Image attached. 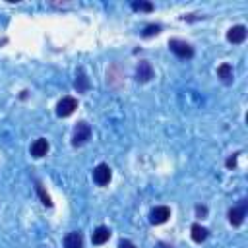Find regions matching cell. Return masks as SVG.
I'll return each instance as SVG.
<instances>
[{
  "mask_svg": "<svg viewBox=\"0 0 248 248\" xmlns=\"http://www.w3.org/2000/svg\"><path fill=\"white\" fill-rule=\"evenodd\" d=\"M76 108H78V99L66 95V97H62V99L58 101V105H56V114H58L60 118H66V116H70Z\"/></svg>",
  "mask_w": 248,
  "mask_h": 248,
  "instance_id": "obj_1",
  "label": "cell"
},
{
  "mask_svg": "<svg viewBox=\"0 0 248 248\" xmlns=\"http://www.w3.org/2000/svg\"><path fill=\"white\" fill-rule=\"evenodd\" d=\"M91 138V126L87 122H78V126L74 128V136H72V143L78 147V145H83L87 140Z\"/></svg>",
  "mask_w": 248,
  "mask_h": 248,
  "instance_id": "obj_2",
  "label": "cell"
},
{
  "mask_svg": "<svg viewBox=\"0 0 248 248\" xmlns=\"http://www.w3.org/2000/svg\"><path fill=\"white\" fill-rule=\"evenodd\" d=\"M169 46H170V50H172L178 58H192V56H194V48H192L186 41L170 39V41H169Z\"/></svg>",
  "mask_w": 248,
  "mask_h": 248,
  "instance_id": "obj_3",
  "label": "cell"
},
{
  "mask_svg": "<svg viewBox=\"0 0 248 248\" xmlns=\"http://www.w3.org/2000/svg\"><path fill=\"white\" fill-rule=\"evenodd\" d=\"M246 207H248V202L242 200L238 205H234V207L229 209V221H231V225H234V227L242 225V221L246 217Z\"/></svg>",
  "mask_w": 248,
  "mask_h": 248,
  "instance_id": "obj_4",
  "label": "cell"
},
{
  "mask_svg": "<svg viewBox=\"0 0 248 248\" xmlns=\"http://www.w3.org/2000/svg\"><path fill=\"white\" fill-rule=\"evenodd\" d=\"M110 176H112L110 167L105 165V163H101V165H97V167L93 169V180H95L99 186H107V184L110 182Z\"/></svg>",
  "mask_w": 248,
  "mask_h": 248,
  "instance_id": "obj_5",
  "label": "cell"
},
{
  "mask_svg": "<svg viewBox=\"0 0 248 248\" xmlns=\"http://www.w3.org/2000/svg\"><path fill=\"white\" fill-rule=\"evenodd\" d=\"M169 217H170V207H167V205H157L149 213V221L153 225H163L169 221Z\"/></svg>",
  "mask_w": 248,
  "mask_h": 248,
  "instance_id": "obj_6",
  "label": "cell"
},
{
  "mask_svg": "<svg viewBox=\"0 0 248 248\" xmlns=\"http://www.w3.org/2000/svg\"><path fill=\"white\" fill-rule=\"evenodd\" d=\"M151 78H153V68H151V64H149L147 60H141V62L138 64V68H136V79L141 81V83H145V81H149Z\"/></svg>",
  "mask_w": 248,
  "mask_h": 248,
  "instance_id": "obj_7",
  "label": "cell"
},
{
  "mask_svg": "<svg viewBox=\"0 0 248 248\" xmlns=\"http://www.w3.org/2000/svg\"><path fill=\"white\" fill-rule=\"evenodd\" d=\"M227 39H229L231 43H234V45H240V43L246 39V27H244V25H234V27H231L229 33H227Z\"/></svg>",
  "mask_w": 248,
  "mask_h": 248,
  "instance_id": "obj_8",
  "label": "cell"
},
{
  "mask_svg": "<svg viewBox=\"0 0 248 248\" xmlns=\"http://www.w3.org/2000/svg\"><path fill=\"white\" fill-rule=\"evenodd\" d=\"M48 153V141L45 140V138H39V140H35L33 143H31V155L33 157H45Z\"/></svg>",
  "mask_w": 248,
  "mask_h": 248,
  "instance_id": "obj_9",
  "label": "cell"
},
{
  "mask_svg": "<svg viewBox=\"0 0 248 248\" xmlns=\"http://www.w3.org/2000/svg\"><path fill=\"white\" fill-rule=\"evenodd\" d=\"M108 238H110V229H108V227H97V229L93 231L91 242L99 246V244H105Z\"/></svg>",
  "mask_w": 248,
  "mask_h": 248,
  "instance_id": "obj_10",
  "label": "cell"
},
{
  "mask_svg": "<svg viewBox=\"0 0 248 248\" xmlns=\"http://www.w3.org/2000/svg\"><path fill=\"white\" fill-rule=\"evenodd\" d=\"M64 248H83V238L78 231L74 232H68L66 238H64Z\"/></svg>",
  "mask_w": 248,
  "mask_h": 248,
  "instance_id": "obj_11",
  "label": "cell"
},
{
  "mask_svg": "<svg viewBox=\"0 0 248 248\" xmlns=\"http://www.w3.org/2000/svg\"><path fill=\"white\" fill-rule=\"evenodd\" d=\"M217 76L221 78V81L223 83H232V66L231 64H221L219 68H217Z\"/></svg>",
  "mask_w": 248,
  "mask_h": 248,
  "instance_id": "obj_12",
  "label": "cell"
},
{
  "mask_svg": "<svg viewBox=\"0 0 248 248\" xmlns=\"http://www.w3.org/2000/svg\"><path fill=\"white\" fill-rule=\"evenodd\" d=\"M190 231H192V240H194V242H203V240L207 238V232H209V231H207L205 227H202L200 223H194Z\"/></svg>",
  "mask_w": 248,
  "mask_h": 248,
  "instance_id": "obj_13",
  "label": "cell"
},
{
  "mask_svg": "<svg viewBox=\"0 0 248 248\" xmlns=\"http://www.w3.org/2000/svg\"><path fill=\"white\" fill-rule=\"evenodd\" d=\"M76 89H78V93H85V91L89 89V81H87L83 70L78 72V78H76Z\"/></svg>",
  "mask_w": 248,
  "mask_h": 248,
  "instance_id": "obj_14",
  "label": "cell"
},
{
  "mask_svg": "<svg viewBox=\"0 0 248 248\" xmlns=\"http://www.w3.org/2000/svg\"><path fill=\"white\" fill-rule=\"evenodd\" d=\"M37 192H39V196H41V202L46 205V207H50L52 205V202H50V198H48V194L45 192V188H43V184L37 180Z\"/></svg>",
  "mask_w": 248,
  "mask_h": 248,
  "instance_id": "obj_15",
  "label": "cell"
},
{
  "mask_svg": "<svg viewBox=\"0 0 248 248\" xmlns=\"http://www.w3.org/2000/svg\"><path fill=\"white\" fill-rule=\"evenodd\" d=\"M132 8H134V10L151 12V10H153V4H151V2H132Z\"/></svg>",
  "mask_w": 248,
  "mask_h": 248,
  "instance_id": "obj_16",
  "label": "cell"
},
{
  "mask_svg": "<svg viewBox=\"0 0 248 248\" xmlns=\"http://www.w3.org/2000/svg\"><path fill=\"white\" fill-rule=\"evenodd\" d=\"M159 25H147L145 27V31H143V37H151V35H157L159 33Z\"/></svg>",
  "mask_w": 248,
  "mask_h": 248,
  "instance_id": "obj_17",
  "label": "cell"
},
{
  "mask_svg": "<svg viewBox=\"0 0 248 248\" xmlns=\"http://www.w3.org/2000/svg\"><path fill=\"white\" fill-rule=\"evenodd\" d=\"M118 248H136V246H134V242H130V240H120V242H118Z\"/></svg>",
  "mask_w": 248,
  "mask_h": 248,
  "instance_id": "obj_18",
  "label": "cell"
},
{
  "mask_svg": "<svg viewBox=\"0 0 248 248\" xmlns=\"http://www.w3.org/2000/svg\"><path fill=\"white\" fill-rule=\"evenodd\" d=\"M196 213H198L200 217H205V213H207V209H205L203 205H198V207H196Z\"/></svg>",
  "mask_w": 248,
  "mask_h": 248,
  "instance_id": "obj_19",
  "label": "cell"
},
{
  "mask_svg": "<svg viewBox=\"0 0 248 248\" xmlns=\"http://www.w3.org/2000/svg\"><path fill=\"white\" fill-rule=\"evenodd\" d=\"M234 165H236V157L232 155V157H229V159H227V167H229V169H232Z\"/></svg>",
  "mask_w": 248,
  "mask_h": 248,
  "instance_id": "obj_20",
  "label": "cell"
}]
</instances>
